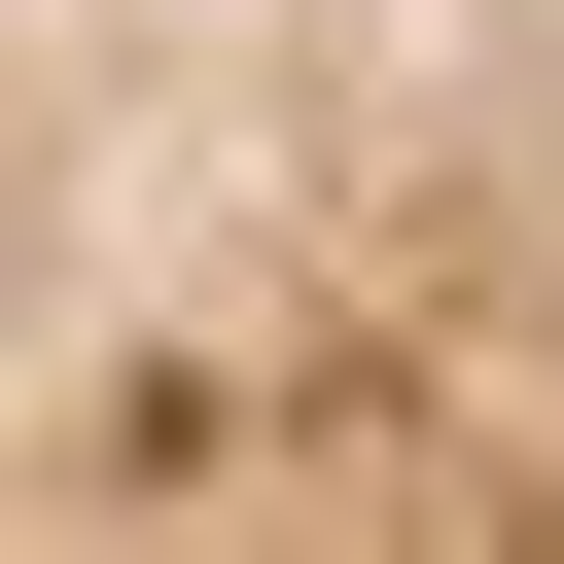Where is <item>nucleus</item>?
I'll list each match as a JSON object with an SVG mask.
<instances>
[{
	"label": "nucleus",
	"instance_id": "f257e3e1",
	"mask_svg": "<svg viewBox=\"0 0 564 564\" xmlns=\"http://www.w3.org/2000/svg\"><path fill=\"white\" fill-rule=\"evenodd\" d=\"M0 564H564V0H0Z\"/></svg>",
	"mask_w": 564,
	"mask_h": 564
}]
</instances>
